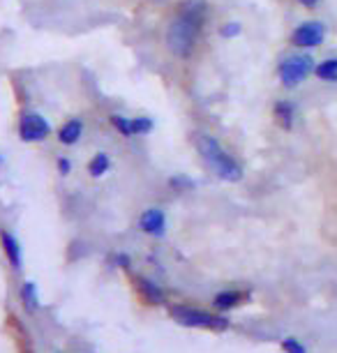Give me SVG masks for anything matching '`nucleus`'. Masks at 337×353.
I'll return each instance as SVG.
<instances>
[{
  "label": "nucleus",
  "mask_w": 337,
  "mask_h": 353,
  "mask_svg": "<svg viewBox=\"0 0 337 353\" xmlns=\"http://www.w3.org/2000/svg\"><path fill=\"white\" fill-rule=\"evenodd\" d=\"M208 19L206 0H185L167 30V46L176 58H190Z\"/></svg>",
  "instance_id": "f257e3e1"
},
{
  "label": "nucleus",
  "mask_w": 337,
  "mask_h": 353,
  "mask_svg": "<svg viewBox=\"0 0 337 353\" xmlns=\"http://www.w3.org/2000/svg\"><path fill=\"white\" fill-rule=\"evenodd\" d=\"M194 143H196V150H199L201 159L206 162V166L215 173L217 178H222V181H227V183H238V181H241V178H243L241 164H238L236 159L231 157L229 152L224 150L213 137L196 134Z\"/></svg>",
  "instance_id": "f03ea898"
},
{
  "label": "nucleus",
  "mask_w": 337,
  "mask_h": 353,
  "mask_svg": "<svg viewBox=\"0 0 337 353\" xmlns=\"http://www.w3.org/2000/svg\"><path fill=\"white\" fill-rule=\"evenodd\" d=\"M169 314L176 323L187 325V328H208V330L229 328V319H224L220 314H210V312L196 307H187V305H176V307L169 310Z\"/></svg>",
  "instance_id": "7ed1b4c3"
},
{
  "label": "nucleus",
  "mask_w": 337,
  "mask_h": 353,
  "mask_svg": "<svg viewBox=\"0 0 337 353\" xmlns=\"http://www.w3.org/2000/svg\"><path fill=\"white\" fill-rule=\"evenodd\" d=\"M314 72V61L307 53H294V56H287L277 68V77L284 88H296L300 85L305 79Z\"/></svg>",
  "instance_id": "20e7f679"
},
{
  "label": "nucleus",
  "mask_w": 337,
  "mask_h": 353,
  "mask_svg": "<svg viewBox=\"0 0 337 353\" xmlns=\"http://www.w3.org/2000/svg\"><path fill=\"white\" fill-rule=\"evenodd\" d=\"M49 134H51V125L46 123V118H42L39 113H25L21 121H19V137H21L25 143L44 141Z\"/></svg>",
  "instance_id": "39448f33"
},
{
  "label": "nucleus",
  "mask_w": 337,
  "mask_h": 353,
  "mask_svg": "<svg viewBox=\"0 0 337 353\" xmlns=\"http://www.w3.org/2000/svg\"><path fill=\"white\" fill-rule=\"evenodd\" d=\"M326 39V26L321 21H305L292 32V44L298 49H314Z\"/></svg>",
  "instance_id": "423d86ee"
},
{
  "label": "nucleus",
  "mask_w": 337,
  "mask_h": 353,
  "mask_svg": "<svg viewBox=\"0 0 337 353\" xmlns=\"http://www.w3.org/2000/svg\"><path fill=\"white\" fill-rule=\"evenodd\" d=\"M139 229L153 238H162L167 231V215L160 208H148L139 219Z\"/></svg>",
  "instance_id": "0eeeda50"
},
{
  "label": "nucleus",
  "mask_w": 337,
  "mask_h": 353,
  "mask_svg": "<svg viewBox=\"0 0 337 353\" xmlns=\"http://www.w3.org/2000/svg\"><path fill=\"white\" fill-rule=\"evenodd\" d=\"M0 243H3V252H5V256H8V261L10 265L14 270L21 268V263H23V256H21V248H19V241L14 236H12L10 231H0Z\"/></svg>",
  "instance_id": "6e6552de"
},
{
  "label": "nucleus",
  "mask_w": 337,
  "mask_h": 353,
  "mask_svg": "<svg viewBox=\"0 0 337 353\" xmlns=\"http://www.w3.org/2000/svg\"><path fill=\"white\" fill-rule=\"evenodd\" d=\"M273 116H275V121L280 123V128L292 130L294 118H296V104L289 102V99H280V102L273 106Z\"/></svg>",
  "instance_id": "1a4fd4ad"
},
{
  "label": "nucleus",
  "mask_w": 337,
  "mask_h": 353,
  "mask_svg": "<svg viewBox=\"0 0 337 353\" xmlns=\"http://www.w3.org/2000/svg\"><path fill=\"white\" fill-rule=\"evenodd\" d=\"M243 301H245V293L243 291H220L217 296L213 298V305L217 310H222V312H229V310H234V307H238Z\"/></svg>",
  "instance_id": "9d476101"
},
{
  "label": "nucleus",
  "mask_w": 337,
  "mask_h": 353,
  "mask_svg": "<svg viewBox=\"0 0 337 353\" xmlns=\"http://www.w3.org/2000/svg\"><path fill=\"white\" fill-rule=\"evenodd\" d=\"M81 132H83V123L79 118H72L61 128L58 132V141L65 143V145H74L79 139H81Z\"/></svg>",
  "instance_id": "9b49d317"
},
{
  "label": "nucleus",
  "mask_w": 337,
  "mask_h": 353,
  "mask_svg": "<svg viewBox=\"0 0 337 353\" xmlns=\"http://www.w3.org/2000/svg\"><path fill=\"white\" fill-rule=\"evenodd\" d=\"M139 291H141V296L146 298V303L150 305H162L164 301H167V296H164V291L157 286L155 282H150V279L141 277L139 279Z\"/></svg>",
  "instance_id": "f8f14e48"
},
{
  "label": "nucleus",
  "mask_w": 337,
  "mask_h": 353,
  "mask_svg": "<svg viewBox=\"0 0 337 353\" xmlns=\"http://www.w3.org/2000/svg\"><path fill=\"white\" fill-rule=\"evenodd\" d=\"M314 74L321 79V81L335 83L337 81V58H328V61H321L314 65Z\"/></svg>",
  "instance_id": "ddd939ff"
},
{
  "label": "nucleus",
  "mask_w": 337,
  "mask_h": 353,
  "mask_svg": "<svg viewBox=\"0 0 337 353\" xmlns=\"http://www.w3.org/2000/svg\"><path fill=\"white\" fill-rule=\"evenodd\" d=\"M19 296H21L23 301V307L28 312H35L39 307V298H37V289L32 282H23L21 291H19Z\"/></svg>",
  "instance_id": "4468645a"
},
{
  "label": "nucleus",
  "mask_w": 337,
  "mask_h": 353,
  "mask_svg": "<svg viewBox=\"0 0 337 353\" xmlns=\"http://www.w3.org/2000/svg\"><path fill=\"white\" fill-rule=\"evenodd\" d=\"M109 166H111V159H109L107 152H97V155L90 159L88 173L92 178H100V176H104V173L109 171Z\"/></svg>",
  "instance_id": "2eb2a0df"
},
{
  "label": "nucleus",
  "mask_w": 337,
  "mask_h": 353,
  "mask_svg": "<svg viewBox=\"0 0 337 353\" xmlns=\"http://www.w3.org/2000/svg\"><path fill=\"white\" fill-rule=\"evenodd\" d=\"M111 125L121 132L123 137H134V128H132V118H123V116H111Z\"/></svg>",
  "instance_id": "dca6fc26"
},
{
  "label": "nucleus",
  "mask_w": 337,
  "mask_h": 353,
  "mask_svg": "<svg viewBox=\"0 0 337 353\" xmlns=\"http://www.w3.org/2000/svg\"><path fill=\"white\" fill-rule=\"evenodd\" d=\"M132 128H134V137L146 134V132L153 130V121L150 118H132Z\"/></svg>",
  "instance_id": "f3484780"
},
{
  "label": "nucleus",
  "mask_w": 337,
  "mask_h": 353,
  "mask_svg": "<svg viewBox=\"0 0 337 353\" xmlns=\"http://www.w3.org/2000/svg\"><path fill=\"white\" fill-rule=\"evenodd\" d=\"M241 23H236V21H229V23H224L222 28H220V35L224 37V39H234V37H238L241 35Z\"/></svg>",
  "instance_id": "a211bd4d"
},
{
  "label": "nucleus",
  "mask_w": 337,
  "mask_h": 353,
  "mask_svg": "<svg viewBox=\"0 0 337 353\" xmlns=\"http://www.w3.org/2000/svg\"><path fill=\"white\" fill-rule=\"evenodd\" d=\"M282 349H284V353H307L305 346H303L298 339H294V337L282 339Z\"/></svg>",
  "instance_id": "6ab92c4d"
},
{
  "label": "nucleus",
  "mask_w": 337,
  "mask_h": 353,
  "mask_svg": "<svg viewBox=\"0 0 337 353\" xmlns=\"http://www.w3.org/2000/svg\"><path fill=\"white\" fill-rule=\"evenodd\" d=\"M58 169H61L63 176H68V173L72 171V162L68 157H61V159H58Z\"/></svg>",
  "instance_id": "aec40b11"
},
{
  "label": "nucleus",
  "mask_w": 337,
  "mask_h": 353,
  "mask_svg": "<svg viewBox=\"0 0 337 353\" xmlns=\"http://www.w3.org/2000/svg\"><path fill=\"white\" fill-rule=\"evenodd\" d=\"M116 261H118V265H121V268H130V256H125V254H118V259H116Z\"/></svg>",
  "instance_id": "412c9836"
},
{
  "label": "nucleus",
  "mask_w": 337,
  "mask_h": 353,
  "mask_svg": "<svg viewBox=\"0 0 337 353\" xmlns=\"http://www.w3.org/2000/svg\"><path fill=\"white\" fill-rule=\"evenodd\" d=\"M298 3L303 5V8H316V5H319L321 0H298Z\"/></svg>",
  "instance_id": "4be33fe9"
},
{
  "label": "nucleus",
  "mask_w": 337,
  "mask_h": 353,
  "mask_svg": "<svg viewBox=\"0 0 337 353\" xmlns=\"http://www.w3.org/2000/svg\"><path fill=\"white\" fill-rule=\"evenodd\" d=\"M0 162H3V157H0Z\"/></svg>",
  "instance_id": "5701e85b"
}]
</instances>
